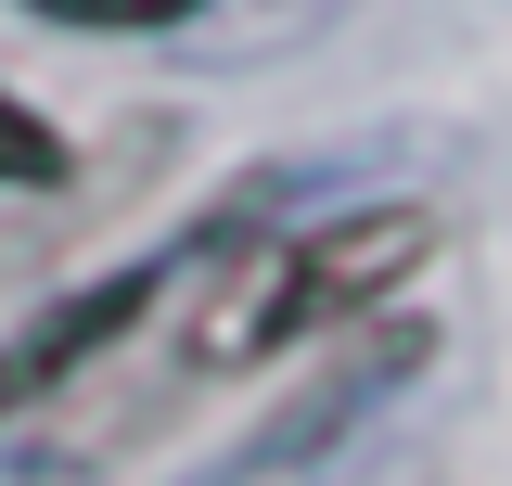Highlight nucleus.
<instances>
[{
  "instance_id": "20e7f679",
  "label": "nucleus",
  "mask_w": 512,
  "mask_h": 486,
  "mask_svg": "<svg viewBox=\"0 0 512 486\" xmlns=\"http://www.w3.org/2000/svg\"><path fill=\"white\" fill-rule=\"evenodd\" d=\"M64 167H77V154H64V128H52V116H26V103L0 90V192H52Z\"/></svg>"
},
{
  "instance_id": "f03ea898",
  "label": "nucleus",
  "mask_w": 512,
  "mask_h": 486,
  "mask_svg": "<svg viewBox=\"0 0 512 486\" xmlns=\"http://www.w3.org/2000/svg\"><path fill=\"white\" fill-rule=\"evenodd\" d=\"M180 256H192V243H167V256H128L116 282H90V295H52V307H39V320L0 346V435L26 423L52 384H77L90 359H116V346H128V320H141V307L180 282Z\"/></svg>"
},
{
  "instance_id": "423d86ee",
  "label": "nucleus",
  "mask_w": 512,
  "mask_h": 486,
  "mask_svg": "<svg viewBox=\"0 0 512 486\" xmlns=\"http://www.w3.org/2000/svg\"><path fill=\"white\" fill-rule=\"evenodd\" d=\"M0 486H90V461H0Z\"/></svg>"
},
{
  "instance_id": "39448f33",
  "label": "nucleus",
  "mask_w": 512,
  "mask_h": 486,
  "mask_svg": "<svg viewBox=\"0 0 512 486\" xmlns=\"http://www.w3.org/2000/svg\"><path fill=\"white\" fill-rule=\"evenodd\" d=\"M26 13H52V26H180L192 0H26Z\"/></svg>"
},
{
  "instance_id": "f257e3e1",
  "label": "nucleus",
  "mask_w": 512,
  "mask_h": 486,
  "mask_svg": "<svg viewBox=\"0 0 512 486\" xmlns=\"http://www.w3.org/2000/svg\"><path fill=\"white\" fill-rule=\"evenodd\" d=\"M423 205H359V218H308V231H205L192 243V307L180 359L192 371H256L295 333H333L346 307L397 295L423 269Z\"/></svg>"
},
{
  "instance_id": "7ed1b4c3",
  "label": "nucleus",
  "mask_w": 512,
  "mask_h": 486,
  "mask_svg": "<svg viewBox=\"0 0 512 486\" xmlns=\"http://www.w3.org/2000/svg\"><path fill=\"white\" fill-rule=\"evenodd\" d=\"M410 359H423V333H397V346H359L346 371H320V384L295 397V410H282V423H256L231 461H205L192 486H320V461L346 448V423L372 410L384 384H410Z\"/></svg>"
}]
</instances>
